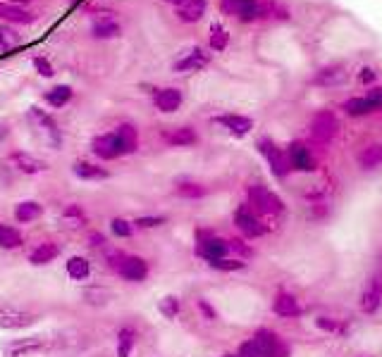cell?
I'll return each mask as SVG.
<instances>
[{"instance_id": "cell-5", "label": "cell", "mask_w": 382, "mask_h": 357, "mask_svg": "<svg viewBox=\"0 0 382 357\" xmlns=\"http://www.w3.org/2000/svg\"><path fill=\"white\" fill-rule=\"evenodd\" d=\"M91 150H94V155L98 160H103V162H110V160H117L125 155L122 143H120V138H117L115 131H108V133L96 136L94 141H91Z\"/></svg>"}, {"instance_id": "cell-12", "label": "cell", "mask_w": 382, "mask_h": 357, "mask_svg": "<svg viewBox=\"0 0 382 357\" xmlns=\"http://www.w3.org/2000/svg\"><path fill=\"white\" fill-rule=\"evenodd\" d=\"M29 117H32L34 122H36V127L43 129V131H46V136H48L50 146H53L55 150L63 146V133H60V129H58V122H55V119L50 117L48 112H43L41 107H32V110H29Z\"/></svg>"}, {"instance_id": "cell-27", "label": "cell", "mask_w": 382, "mask_h": 357, "mask_svg": "<svg viewBox=\"0 0 382 357\" xmlns=\"http://www.w3.org/2000/svg\"><path fill=\"white\" fill-rule=\"evenodd\" d=\"M22 246H24L22 231L0 221V248H3V250H17V248H22Z\"/></svg>"}, {"instance_id": "cell-25", "label": "cell", "mask_w": 382, "mask_h": 357, "mask_svg": "<svg viewBox=\"0 0 382 357\" xmlns=\"http://www.w3.org/2000/svg\"><path fill=\"white\" fill-rule=\"evenodd\" d=\"M115 133H117V138H120L125 155H132L134 150L139 148V131H137V127H134V124H129V122L117 124V127H115Z\"/></svg>"}, {"instance_id": "cell-47", "label": "cell", "mask_w": 382, "mask_h": 357, "mask_svg": "<svg viewBox=\"0 0 382 357\" xmlns=\"http://www.w3.org/2000/svg\"><path fill=\"white\" fill-rule=\"evenodd\" d=\"M230 248H232V250H237V252H241V255H246V257L251 255V248L244 246L241 241H230Z\"/></svg>"}, {"instance_id": "cell-35", "label": "cell", "mask_w": 382, "mask_h": 357, "mask_svg": "<svg viewBox=\"0 0 382 357\" xmlns=\"http://www.w3.org/2000/svg\"><path fill=\"white\" fill-rule=\"evenodd\" d=\"M342 110H347L349 115H354V117H363V115H370L375 107L370 105V100L363 96V98H349V100L342 105Z\"/></svg>"}, {"instance_id": "cell-36", "label": "cell", "mask_w": 382, "mask_h": 357, "mask_svg": "<svg viewBox=\"0 0 382 357\" xmlns=\"http://www.w3.org/2000/svg\"><path fill=\"white\" fill-rule=\"evenodd\" d=\"M359 162L363 169H370V167H378L382 162V146H370L365 148L363 153L359 155Z\"/></svg>"}, {"instance_id": "cell-17", "label": "cell", "mask_w": 382, "mask_h": 357, "mask_svg": "<svg viewBox=\"0 0 382 357\" xmlns=\"http://www.w3.org/2000/svg\"><path fill=\"white\" fill-rule=\"evenodd\" d=\"M230 252V241H223L218 236H203L199 243V255H203L205 260H223Z\"/></svg>"}, {"instance_id": "cell-42", "label": "cell", "mask_w": 382, "mask_h": 357, "mask_svg": "<svg viewBox=\"0 0 382 357\" xmlns=\"http://www.w3.org/2000/svg\"><path fill=\"white\" fill-rule=\"evenodd\" d=\"M132 224L137 229H156V226L165 224V217H137Z\"/></svg>"}, {"instance_id": "cell-50", "label": "cell", "mask_w": 382, "mask_h": 357, "mask_svg": "<svg viewBox=\"0 0 382 357\" xmlns=\"http://www.w3.org/2000/svg\"><path fill=\"white\" fill-rule=\"evenodd\" d=\"M91 246H105V236H103V234H91Z\"/></svg>"}, {"instance_id": "cell-19", "label": "cell", "mask_w": 382, "mask_h": 357, "mask_svg": "<svg viewBox=\"0 0 382 357\" xmlns=\"http://www.w3.org/2000/svg\"><path fill=\"white\" fill-rule=\"evenodd\" d=\"M122 34V24L117 22L115 17H96L94 24H91V36L94 39H101V41H108V39H117Z\"/></svg>"}, {"instance_id": "cell-40", "label": "cell", "mask_w": 382, "mask_h": 357, "mask_svg": "<svg viewBox=\"0 0 382 357\" xmlns=\"http://www.w3.org/2000/svg\"><path fill=\"white\" fill-rule=\"evenodd\" d=\"M158 310L165 314L168 319H174L179 314V298H174V296H165L163 300H160V305H158Z\"/></svg>"}, {"instance_id": "cell-29", "label": "cell", "mask_w": 382, "mask_h": 357, "mask_svg": "<svg viewBox=\"0 0 382 357\" xmlns=\"http://www.w3.org/2000/svg\"><path fill=\"white\" fill-rule=\"evenodd\" d=\"M137 345V331L132 327H122L117 331V357H129Z\"/></svg>"}, {"instance_id": "cell-22", "label": "cell", "mask_w": 382, "mask_h": 357, "mask_svg": "<svg viewBox=\"0 0 382 357\" xmlns=\"http://www.w3.org/2000/svg\"><path fill=\"white\" fill-rule=\"evenodd\" d=\"M234 224L241 229V234L244 236H249V238H256V236H261V234H265V226L261 224V221L256 219L254 215H251L249 210H239L234 215Z\"/></svg>"}, {"instance_id": "cell-32", "label": "cell", "mask_w": 382, "mask_h": 357, "mask_svg": "<svg viewBox=\"0 0 382 357\" xmlns=\"http://www.w3.org/2000/svg\"><path fill=\"white\" fill-rule=\"evenodd\" d=\"M208 45L215 53H223L227 45H230V31H227L223 24H213V27H210V36H208Z\"/></svg>"}, {"instance_id": "cell-14", "label": "cell", "mask_w": 382, "mask_h": 357, "mask_svg": "<svg viewBox=\"0 0 382 357\" xmlns=\"http://www.w3.org/2000/svg\"><path fill=\"white\" fill-rule=\"evenodd\" d=\"M0 19L5 24H34L36 22V12L27 10L24 5H14L8 0H0Z\"/></svg>"}, {"instance_id": "cell-7", "label": "cell", "mask_w": 382, "mask_h": 357, "mask_svg": "<svg viewBox=\"0 0 382 357\" xmlns=\"http://www.w3.org/2000/svg\"><path fill=\"white\" fill-rule=\"evenodd\" d=\"M208 62H210V55L205 53L203 48L194 45V48L184 50V53L174 60L172 69L179 72V74H187V72H201L203 67H208Z\"/></svg>"}, {"instance_id": "cell-54", "label": "cell", "mask_w": 382, "mask_h": 357, "mask_svg": "<svg viewBox=\"0 0 382 357\" xmlns=\"http://www.w3.org/2000/svg\"><path fill=\"white\" fill-rule=\"evenodd\" d=\"M225 357H239V355H225Z\"/></svg>"}, {"instance_id": "cell-24", "label": "cell", "mask_w": 382, "mask_h": 357, "mask_svg": "<svg viewBox=\"0 0 382 357\" xmlns=\"http://www.w3.org/2000/svg\"><path fill=\"white\" fill-rule=\"evenodd\" d=\"M41 215H43V205L36 203V200H22V203L14 205V219H17V224H32Z\"/></svg>"}, {"instance_id": "cell-10", "label": "cell", "mask_w": 382, "mask_h": 357, "mask_svg": "<svg viewBox=\"0 0 382 357\" xmlns=\"http://www.w3.org/2000/svg\"><path fill=\"white\" fill-rule=\"evenodd\" d=\"M182 102H184V93L174 89V86H165V89L153 91V105H156V110L165 112V115L177 112L182 107Z\"/></svg>"}, {"instance_id": "cell-11", "label": "cell", "mask_w": 382, "mask_h": 357, "mask_svg": "<svg viewBox=\"0 0 382 357\" xmlns=\"http://www.w3.org/2000/svg\"><path fill=\"white\" fill-rule=\"evenodd\" d=\"M117 274L132 283H141L143 279L148 277V262L143 260V257H137V255H125L120 262V267H117Z\"/></svg>"}, {"instance_id": "cell-9", "label": "cell", "mask_w": 382, "mask_h": 357, "mask_svg": "<svg viewBox=\"0 0 382 357\" xmlns=\"http://www.w3.org/2000/svg\"><path fill=\"white\" fill-rule=\"evenodd\" d=\"M258 150H261V155L268 160V164H270V169H272L275 177H280V179L287 177V172H289L287 155H282L280 148H277L270 138H261V141H258Z\"/></svg>"}, {"instance_id": "cell-44", "label": "cell", "mask_w": 382, "mask_h": 357, "mask_svg": "<svg viewBox=\"0 0 382 357\" xmlns=\"http://www.w3.org/2000/svg\"><path fill=\"white\" fill-rule=\"evenodd\" d=\"M239 357H265V355H263V350L258 348L254 340H249V343H244L239 348Z\"/></svg>"}, {"instance_id": "cell-53", "label": "cell", "mask_w": 382, "mask_h": 357, "mask_svg": "<svg viewBox=\"0 0 382 357\" xmlns=\"http://www.w3.org/2000/svg\"><path fill=\"white\" fill-rule=\"evenodd\" d=\"M165 3H170V5H174V8H177V5L184 3V0H165Z\"/></svg>"}, {"instance_id": "cell-26", "label": "cell", "mask_w": 382, "mask_h": 357, "mask_svg": "<svg viewBox=\"0 0 382 357\" xmlns=\"http://www.w3.org/2000/svg\"><path fill=\"white\" fill-rule=\"evenodd\" d=\"M65 269H67V277L74 279V281H86L91 277V262L81 255H72L65 262Z\"/></svg>"}, {"instance_id": "cell-6", "label": "cell", "mask_w": 382, "mask_h": 357, "mask_svg": "<svg viewBox=\"0 0 382 357\" xmlns=\"http://www.w3.org/2000/svg\"><path fill=\"white\" fill-rule=\"evenodd\" d=\"M337 129H339L337 117H334L330 110H323L313 117L311 136H313V141H318V143H330L334 136H337Z\"/></svg>"}, {"instance_id": "cell-3", "label": "cell", "mask_w": 382, "mask_h": 357, "mask_svg": "<svg viewBox=\"0 0 382 357\" xmlns=\"http://www.w3.org/2000/svg\"><path fill=\"white\" fill-rule=\"evenodd\" d=\"M48 350V338L46 336H29V338H14L3 345L5 357H29L36 353Z\"/></svg>"}, {"instance_id": "cell-43", "label": "cell", "mask_w": 382, "mask_h": 357, "mask_svg": "<svg viewBox=\"0 0 382 357\" xmlns=\"http://www.w3.org/2000/svg\"><path fill=\"white\" fill-rule=\"evenodd\" d=\"M63 215L67 217V219H74V221H84L86 219V212L81 205H77V203H72V205H67Z\"/></svg>"}, {"instance_id": "cell-39", "label": "cell", "mask_w": 382, "mask_h": 357, "mask_svg": "<svg viewBox=\"0 0 382 357\" xmlns=\"http://www.w3.org/2000/svg\"><path fill=\"white\" fill-rule=\"evenodd\" d=\"M110 231L117 238H129L134 234V224H132V221H127L125 217H112V219H110Z\"/></svg>"}, {"instance_id": "cell-23", "label": "cell", "mask_w": 382, "mask_h": 357, "mask_svg": "<svg viewBox=\"0 0 382 357\" xmlns=\"http://www.w3.org/2000/svg\"><path fill=\"white\" fill-rule=\"evenodd\" d=\"M72 98H74V91H72L70 84H58L53 86V89L46 91L43 100L48 102L50 107H55V110H63L65 105H70Z\"/></svg>"}, {"instance_id": "cell-48", "label": "cell", "mask_w": 382, "mask_h": 357, "mask_svg": "<svg viewBox=\"0 0 382 357\" xmlns=\"http://www.w3.org/2000/svg\"><path fill=\"white\" fill-rule=\"evenodd\" d=\"M199 310H201V312H203L208 319H215V310L210 307V305L205 303V300H199Z\"/></svg>"}, {"instance_id": "cell-20", "label": "cell", "mask_w": 382, "mask_h": 357, "mask_svg": "<svg viewBox=\"0 0 382 357\" xmlns=\"http://www.w3.org/2000/svg\"><path fill=\"white\" fill-rule=\"evenodd\" d=\"M163 138H165V143L172 148H187L199 141V133L191 127H174V129H170V131H165Z\"/></svg>"}, {"instance_id": "cell-41", "label": "cell", "mask_w": 382, "mask_h": 357, "mask_svg": "<svg viewBox=\"0 0 382 357\" xmlns=\"http://www.w3.org/2000/svg\"><path fill=\"white\" fill-rule=\"evenodd\" d=\"M208 265L213 267V269H220V272H239V269L246 267L244 262H239V260H225V257H223V260H210Z\"/></svg>"}, {"instance_id": "cell-1", "label": "cell", "mask_w": 382, "mask_h": 357, "mask_svg": "<svg viewBox=\"0 0 382 357\" xmlns=\"http://www.w3.org/2000/svg\"><path fill=\"white\" fill-rule=\"evenodd\" d=\"M220 12L239 19V22H256V19L265 17L268 8L261 0H220Z\"/></svg>"}, {"instance_id": "cell-52", "label": "cell", "mask_w": 382, "mask_h": 357, "mask_svg": "<svg viewBox=\"0 0 382 357\" xmlns=\"http://www.w3.org/2000/svg\"><path fill=\"white\" fill-rule=\"evenodd\" d=\"M8 3H14V5H29V3H36V0H8Z\"/></svg>"}, {"instance_id": "cell-8", "label": "cell", "mask_w": 382, "mask_h": 357, "mask_svg": "<svg viewBox=\"0 0 382 357\" xmlns=\"http://www.w3.org/2000/svg\"><path fill=\"white\" fill-rule=\"evenodd\" d=\"M10 164H12L17 172L27 174V177H36V174H43L50 169L48 162L39 160L32 153H24V150H14V153H10Z\"/></svg>"}, {"instance_id": "cell-45", "label": "cell", "mask_w": 382, "mask_h": 357, "mask_svg": "<svg viewBox=\"0 0 382 357\" xmlns=\"http://www.w3.org/2000/svg\"><path fill=\"white\" fill-rule=\"evenodd\" d=\"M370 100V105L375 107V110H382V86H373V89L368 91V96H365Z\"/></svg>"}, {"instance_id": "cell-15", "label": "cell", "mask_w": 382, "mask_h": 357, "mask_svg": "<svg viewBox=\"0 0 382 357\" xmlns=\"http://www.w3.org/2000/svg\"><path fill=\"white\" fill-rule=\"evenodd\" d=\"M205 10H208V0H184L174 8V14H177L179 22L184 24H196L203 19Z\"/></svg>"}, {"instance_id": "cell-33", "label": "cell", "mask_w": 382, "mask_h": 357, "mask_svg": "<svg viewBox=\"0 0 382 357\" xmlns=\"http://www.w3.org/2000/svg\"><path fill=\"white\" fill-rule=\"evenodd\" d=\"M272 310H275L280 317H296V314H299V303L292 296H289V293H280V296L275 298Z\"/></svg>"}, {"instance_id": "cell-30", "label": "cell", "mask_w": 382, "mask_h": 357, "mask_svg": "<svg viewBox=\"0 0 382 357\" xmlns=\"http://www.w3.org/2000/svg\"><path fill=\"white\" fill-rule=\"evenodd\" d=\"M22 43V36L12 24H0V53H10Z\"/></svg>"}, {"instance_id": "cell-28", "label": "cell", "mask_w": 382, "mask_h": 357, "mask_svg": "<svg viewBox=\"0 0 382 357\" xmlns=\"http://www.w3.org/2000/svg\"><path fill=\"white\" fill-rule=\"evenodd\" d=\"M344 79H347V72H344L342 65H328V67H323V69L318 72L316 84H320V86H337V84H342Z\"/></svg>"}, {"instance_id": "cell-31", "label": "cell", "mask_w": 382, "mask_h": 357, "mask_svg": "<svg viewBox=\"0 0 382 357\" xmlns=\"http://www.w3.org/2000/svg\"><path fill=\"white\" fill-rule=\"evenodd\" d=\"M254 343L258 345V348L263 350V355H265V357H270V355L277 350V345H280V338H277V336L272 334V331L261 329V331H256V336H254Z\"/></svg>"}, {"instance_id": "cell-13", "label": "cell", "mask_w": 382, "mask_h": 357, "mask_svg": "<svg viewBox=\"0 0 382 357\" xmlns=\"http://www.w3.org/2000/svg\"><path fill=\"white\" fill-rule=\"evenodd\" d=\"M287 162H289V169H299V172H313L316 169V160H313L311 150L299 141H294L287 148Z\"/></svg>"}, {"instance_id": "cell-4", "label": "cell", "mask_w": 382, "mask_h": 357, "mask_svg": "<svg viewBox=\"0 0 382 357\" xmlns=\"http://www.w3.org/2000/svg\"><path fill=\"white\" fill-rule=\"evenodd\" d=\"M249 203L254 205L261 215H280V212L285 210V203H282L275 193H270L265 186H251Z\"/></svg>"}, {"instance_id": "cell-18", "label": "cell", "mask_w": 382, "mask_h": 357, "mask_svg": "<svg viewBox=\"0 0 382 357\" xmlns=\"http://www.w3.org/2000/svg\"><path fill=\"white\" fill-rule=\"evenodd\" d=\"M60 257V246L53 241H43L39 243V246L34 248L32 252H29V262H32L34 267H43V265H50V262H55Z\"/></svg>"}, {"instance_id": "cell-51", "label": "cell", "mask_w": 382, "mask_h": 357, "mask_svg": "<svg viewBox=\"0 0 382 357\" xmlns=\"http://www.w3.org/2000/svg\"><path fill=\"white\" fill-rule=\"evenodd\" d=\"M8 136H10V127L8 124H0V143H3Z\"/></svg>"}, {"instance_id": "cell-37", "label": "cell", "mask_w": 382, "mask_h": 357, "mask_svg": "<svg viewBox=\"0 0 382 357\" xmlns=\"http://www.w3.org/2000/svg\"><path fill=\"white\" fill-rule=\"evenodd\" d=\"M177 193L182 198H189V200H196V198H203L205 195V188L196 181H179L177 184Z\"/></svg>"}, {"instance_id": "cell-49", "label": "cell", "mask_w": 382, "mask_h": 357, "mask_svg": "<svg viewBox=\"0 0 382 357\" xmlns=\"http://www.w3.org/2000/svg\"><path fill=\"white\" fill-rule=\"evenodd\" d=\"M318 327H323V329H328V331H339V324L337 322H330V319H318Z\"/></svg>"}, {"instance_id": "cell-34", "label": "cell", "mask_w": 382, "mask_h": 357, "mask_svg": "<svg viewBox=\"0 0 382 357\" xmlns=\"http://www.w3.org/2000/svg\"><path fill=\"white\" fill-rule=\"evenodd\" d=\"M380 300H382V286L380 283H373V286L363 293V298H361V310L368 312V314H373L375 310L380 307Z\"/></svg>"}, {"instance_id": "cell-21", "label": "cell", "mask_w": 382, "mask_h": 357, "mask_svg": "<svg viewBox=\"0 0 382 357\" xmlns=\"http://www.w3.org/2000/svg\"><path fill=\"white\" fill-rule=\"evenodd\" d=\"M215 122L223 124L227 131H230L232 136H237V138L246 136V133L254 129V122H251L249 117H244V115H220V117H215Z\"/></svg>"}, {"instance_id": "cell-16", "label": "cell", "mask_w": 382, "mask_h": 357, "mask_svg": "<svg viewBox=\"0 0 382 357\" xmlns=\"http://www.w3.org/2000/svg\"><path fill=\"white\" fill-rule=\"evenodd\" d=\"M72 174H74L77 179H81V181H105V179H110V172H108L105 167H101V164H96V162H89V160H77V162L72 164Z\"/></svg>"}, {"instance_id": "cell-38", "label": "cell", "mask_w": 382, "mask_h": 357, "mask_svg": "<svg viewBox=\"0 0 382 357\" xmlns=\"http://www.w3.org/2000/svg\"><path fill=\"white\" fill-rule=\"evenodd\" d=\"M32 67H34L36 74L43 76V79H53V76H55L53 62H50L48 58H43V55H34V58H32Z\"/></svg>"}, {"instance_id": "cell-2", "label": "cell", "mask_w": 382, "mask_h": 357, "mask_svg": "<svg viewBox=\"0 0 382 357\" xmlns=\"http://www.w3.org/2000/svg\"><path fill=\"white\" fill-rule=\"evenodd\" d=\"M39 322V314L32 310L17 307L12 303H0V329L5 331H22Z\"/></svg>"}, {"instance_id": "cell-46", "label": "cell", "mask_w": 382, "mask_h": 357, "mask_svg": "<svg viewBox=\"0 0 382 357\" xmlns=\"http://www.w3.org/2000/svg\"><path fill=\"white\" fill-rule=\"evenodd\" d=\"M378 79V72L373 69V67H363L359 74V81L361 84H373V81Z\"/></svg>"}]
</instances>
